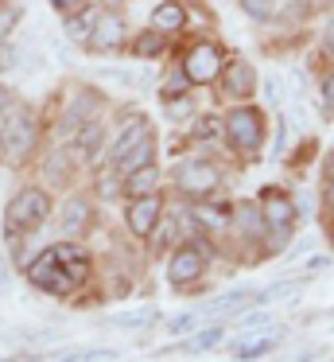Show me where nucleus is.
Wrapping results in <instances>:
<instances>
[{"instance_id":"nucleus-6","label":"nucleus","mask_w":334,"mask_h":362,"mask_svg":"<svg viewBox=\"0 0 334 362\" xmlns=\"http://www.w3.org/2000/svg\"><path fill=\"white\" fill-rule=\"evenodd\" d=\"M31 144H35V121H31V113H20V117H12L4 125L0 148H4L8 160H23L31 152Z\"/></svg>"},{"instance_id":"nucleus-15","label":"nucleus","mask_w":334,"mask_h":362,"mask_svg":"<svg viewBox=\"0 0 334 362\" xmlns=\"http://www.w3.org/2000/svg\"><path fill=\"white\" fill-rule=\"evenodd\" d=\"M237 226L245 230L249 238H264V242H268V226H264V218L256 214L253 203H241L237 206Z\"/></svg>"},{"instance_id":"nucleus-5","label":"nucleus","mask_w":334,"mask_h":362,"mask_svg":"<svg viewBox=\"0 0 334 362\" xmlns=\"http://www.w3.org/2000/svg\"><path fill=\"white\" fill-rule=\"evenodd\" d=\"M175 183L183 195H210V191L217 187V172L206 164V160H183V164L175 168Z\"/></svg>"},{"instance_id":"nucleus-35","label":"nucleus","mask_w":334,"mask_h":362,"mask_svg":"<svg viewBox=\"0 0 334 362\" xmlns=\"http://www.w3.org/2000/svg\"><path fill=\"white\" fill-rule=\"evenodd\" d=\"M0 66H12V51L8 47H0Z\"/></svg>"},{"instance_id":"nucleus-34","label":"nucleus","mask_w":334,"mask_h":362,"mask_svg":"<svg viewBox=\"0 0 334 362\" xmlns=\"http://www.w3.org/2000/svg\"><path fill=\"white\" fill-rule=\"evenodd\" d=\"M54 8H78V4H82V0H51Z\"/></svg>"},{"instance_id":"nucleus-27","label":"nucleus","mask_w":334,"mask_h":362,"mask_svg":"<svg viewBox=\"0 0 334 362\" xmlns=\"http://www.w3.org/2000/svg\"><path fill=\"white\" fill-rule=\"evenodd\" d=\"M16 24H20V8H16V4H0V40H4Z\"/></svg>"},{"instance_id":"nucleus-3","label":"nucleus","mask_w":334,"mask_h":362,"mask_svg":"<svg viewBox=\"0 0 334 362\" xmlns=\"http://www.w3.org/2000/svg\"><path fill=\"white\" fill-rule=\"evenodd\" d=\"M47 214H51L47 191L28 187V191H20V195L12 199V206H8V226L12 230H39L47 222Z\"/></svg>"},{"instance_id":"nucleus-28","label":"nucleus","mask_w":334,"mask_h":362,"mask_svg":"<svg viewBox=\"0 0 334 362\" xmlns=\"http://www.w3.org/2000/svg\"><path fill=\"white\" fill-rule=\"evenodd\" d=\"M194 133H198L202 136V141H214V136H217V121H198V129H194Z\"/></svg>"},{"instance_id":"nucleus-36","label":"nucleus","mask_w":334,"mask_h":362,"mask_svg":"<svg viewBox=\"0 0 334 362\" xmlns=\"http://www.w3.org/2000/svg\"><path fill=\"white\" fill-rule=\"evenodd\" d=\"M4 284H8V273H4V265H0V288H4Z\"/></svg>"},{"instance_id":"nucleus-9","label":"nucleus","mask_w":334,"mask_h":362,"mask_svg":"<svg viewBox=\"0 0 334 362\" xmlns=\"http://www.w3.org/2000/svg\"><path fill=\"white\" fill-rule=\"evenodd\" d=\"M202 269H206V257L198 250H179L167 265V276H171V284H191L202 276Z\"/></svg>"},{"instance_id":"nucleus-18","label":"nucleus","mask_w":334,"mask_h":362,"mask_svg":"<svg viewBox=\"0 0 334 362\" xmlns=\"http://www.w3.org/2000/svg\"><path fill=\"white\" fill-rule=\"evenodd\" d=\"M152 187H155V168L152 164H144V168H136V172L129 175V195L132 199H140V195H152Z\"/></svg>"},{"instance_id":"nucleus-29","label":"nucleus","mask_w":334,"mask_h":362,"mask_svg":"<svg viewBox=\"0 0 334 362\" xmlns=\"http://www.w3.org/2000/svg\"><path fill=\"white\" fill-rule=\"evenodd\" d=\"M323 102H326V110H334V74H326V82H323Z\"/></svg>"},{"instance_id":"nucleus-25","label":"nucleus","mask_w":334,"mask_h":362,"mask_svg":"<svg viewBox=\"0 0 334 362\" xmlns=\"http://www.w3.org/2000/svg\"><path fill=\"white\" fill-rule=\"evenodd\" d=\"M163 51V35L160 32H148L136 40V55H160Z\"/></svg>"},{"instance_id":"nucleus-21","label":"nucleus","mask_w":334,"mask_h":362,"mask_svg":"<svg viewBox=\"0 0 334 362\" xmlns=\"http://www.w3.org/2000/svg\"><path fill=\"white\" fill-rule=\"evenodd\" d=\"M276 339H280V331L276 335H253L249 343L237 346V358H261V354H268L272 346H276Z\"/></svg>"},{"instance_id":"nucleus-37","label":"nucleus","mask_w":334,"mask_h":362,"mask_svg":"<svg viewBox=\"0 0 334 362\" xmlns=\"http://www.w3.org/2000/svg\"><path fill=\"white\" fill-rule=\"evenodd\" d=\"M311 4H326V0H311Z\"/></svg>"},{"instance_id":"nucleus-4","label":"nucleus","mask_w":334,"mask_h":362,"mask_svg":"<svg viewBox=\"0 0 334 362\" xmlns=\"http://www.w3.org/2000/svg\"><path fill=\"white\" fill-rule=\"evenodd\" d=\"M225 133H229V144L237 152H256L264 141V117L261 110H249V105H241V110L229 113V121H225Z\"/></svg>"},{"instance_id":"nucleus-26","label":"nucleus","mask_w":334,"mask_h":362,"mask_svg":"<svg viewBox=\"0 0 334 362\" xmlns=\"http://www.w3.org/2000/svg\"><path fill=\"white\" fill-rule=\"evenodd\" d=\"M241 8H245L253 20H268L276 4H272V0H241Z\"/></svg>"},{"instance_id":"nucleus-31","label":"nucleus","mask_w":334,"mask_h":362,"mask_svg":"<svg viewBox=\"0 0 334 362\" xmlns=\"http://www.w3.org/2000/svg\"><path fill=\"white\" fill-rule=\"evenodd\" d=\"M323 43H326V51H330V55H334V20H330V24H326V32H323Z\"/></svg>"},{"instance_id":"nucleus-23","label":"nucleus","mask_w":334,"mask_h":362,"mask_svg":"<svg viewBox=\"0 0 334 362\" xmlns=\"http://www.w3.org/2000/svg\"><path fill=\"white\" fill-rule=\"evenodd\" d=\"M222 339V327H206V331H198V335H191V343H186V351L191 354H198V351H210V346Z\"/></svg>"},{"instance_id":"nucleus-19","label":"nucleus","mask_w":334,"mask_h":362,"mask_svg":"<svg viewBox=\"0 0 334 362\" xmlns=\"http://www.w3.org/2000/svg\"><path fill=\"white\" fill-rule=\"evenodd\" d=\"M299 284H303V281H276V284H268V288H261L253 300H261V304H276V300L295 296V292H299Z\"/></svg>"},{"instance_id":"nucleus-12","label":"nucleus","mask_w":334,"mask_h":362,"mask_svg":"<svg viewBox=\"0 0 334 362\" xmlns=\"http://www.w3.org/2000/svg\"><path fill=\"white\" fill-rule=\"evenodd\" d=\"M121 40H124V24L117 16H105V20H97V24H93L90 47L93 51H109V47H117Z\"/></svg>"},{"instance_id":"nucleus-13","label":"nucleus","mask_w":334,"mask_h":362,"mask_svg":"<svg viewBox=\"0 0 334 362\" xmlns=\"http://www.w3.org/2000/svg\"><path fill=\"white\" fill-rule=\"evenodd\" d=\"M253 300V292L249 288H237V292H225V296H217V300H210L206 304V315H229V312H241V308Z\"/></svg>"},{"instance_id":"nucleus-1","label":"nucleus","mask_w":334,"mask_h":362,"mask_svg":"<svg viewBox=\"0 0 334 362\" xmlns=\"http://www.w3.org/2000/svg\"><path fill=\"white\" fill-rule=\"evenodd\" d=\"M85 276H90V265H85L78 245H51L28 265V281L43 292H54V296H66Z\"/></svg>"},{"instance_id":"nucleus-39","label":"nucleus","mask_w":334,"mask_h":362,"mask_svg":"<svg viewBox=\"0 0 334 362\" xmlns=\"http://www.w3.org/2000/svg\"><path fill=\"white\" fill-rule=\"evenodd\" d=\"M28 362H31V358H28Z\"/></svg>"},{"instance_id":"nucleus-17","label":"nucleus","mask_w":334,"mask_h":362,"mask_svg":"<svg viewBox=\"0 0 334 362\" xmlns=\"http://www.w3.org/2000/svg\"><path fill=\"white\" fill-rule=\"evenodd\" d=\"M152 156H155V144H152V136H144V141L136 144V148L129 152V156L121 160V172H136V168H144V164H152Z\"/></svg>"},{"instance_id":"nucleus-24","label":"nucleus","mask_w":334,"mask_h":362,"mask_svg":"<svg viewBox=\"0 0 334 362\" xmlns=\"http://www.w3.org/2000/svg\"><path fill=\"white\" fill-rule=\"evenodd\" d=\"M101 144V125H85V133H78V152L82 156H93Z\"/></svg>"},{"instance_id":"nucleus-14","label":"nucleus","mask_w":334,"mask_h":362,"mask_svg":"<svg viewBox=\"0 0 334 362\" xmlns=\"http://www.w3.org/2000/svg\"><path fill=\"white\" fill-rule=\"evenodd\" d=\"M183 20L186 16H183V8H179L175 0H163L160 8L152 12V24L160 28V32H179V28H183Z\"/></svg>"},{"instance_id":"nucleus-20","label":"nucleus","mask_w":334,"mask_h":362,"mask_svg":"<svg viewBox=\"0 0 334 362\" xmlns=\"http://www.w3.org/2000/svg\"><path fill=\"white\" fill-rule=\"evenodd\" d=\"M109 323H113V327H148V323H155V312L152 308H140V312H113Z\"/></svg>"},{"instance_id":"nucleus-11","label":"nucleus","mask_w":334,"mask_h":362,"mask_svg":"<svg viewBox=\"0 0 334 362\" xmlns=\"http://www.w3.org/2000/svg\"><path fill=\"white\" fill-rule=\"evenodd\" d=\"M148 136V121H140V117H129V125H124V133L117 136V144H113V152H109V160L113 164H121L124 156H129L132 148H136L140 141Z\"/></svg>"},{"instance_id":"nucleus-7","label":"nucleus","mask_w":334,"mask_h":362,"mask_svg":"<svg viewBox=\"0 0 334 362\" xmlns=\"http://www.w3.org/2000/svg\"><path fill=\"white\" fill-rule=\"evenodd\" d=\"M183 74H186V82H214L217 74H222V51L214 47V43H198V47L186 55V63H183Z\"/></svg>"},{"instance_id":"nucleus-32","label":"nucleus","mask_w":334,"mask_h":362,"mask_svg":"<svg viewBox=\"0 0 334 362\" xmlns=\"http://www.w3.org/2000/svg\"><path fill=\"white\" fill-rule=\"evenodd\" d=\"M268 102H272V105L280 102V82H276V78H268Z\"/></svg>"},{"instance_id":"nucleus-2","label":"nucleus","mask_w":334,"mask_h":362,"mask_svg":"<svg viewBox=\"0 0 334 362\" xmlns=\"http://www.w3.org/2000/svg\"><path fill=\"white\" fill-rule=\"evenodd\" d=\"M261 206H264V226H268V238H272V245H284L287 242V234H292V226H295V203L284 195V191H276V187H264L261 191Z\"/></svg>"},{"instance_id":"nucleus-38","label":"nucleus","mask_w":334,"mask_h":362,"mask_svg":"<svg viewBox=\"0 0 334 362\" xmlns=\"http://www.w3.org/2000/svg\"><path fill=\"white\" fill-rule=\"evenodd\" d=\"M109 4H117V0H109Z\"/></svg>"},{"instance_id":"nucleus-30","label":"nucleus","mask_w":334,"mask_h":362,"mask_svg":"<svg viewBox=\"0 0 334 362\" xmlns=\"http://www.w3.org/2000/svg\"><path fill=\"white\" fill-rule=\"evenodd\" d=\"M191 315H179V320H171V335H179V331H191Z\"/></svg>"},{"instance_id":"nucleus-22","label":"nucleus","mask_w":334,"mask_h":362,"mask_svg":"<svg viewBox=\"0 0 334 362\" xmlns=\"http://www.w3.org/2000/svg\"><path fill=\"white\" fill-rule=\"evenodd\" d=\"M93 24H97V16H93V12H82V16H70V20H66V35H70V40H85V43H90Z\"/></svg>"},{"instance_id":"nucleus-33","label":"nucleus","mask_w":334,"mask_h":362,"mask_svg":"<svg viewBox=\"0 0 334 362\" xmlns=\"http://www.w3.org/2000/svg\"><path fill=\"white\" fill-rule=\"evenodd\" d=\"M8 105H12V94H8V90H0V117L8 113Z\"/></svg>"},{"instance_id":"nucleus-8","label":"nucleus","mask_w":334,"mask_h":362,"mask_svg":"<svg viewBox=\"0 0 334 362\" xmlns=\"http://www.w3.org/2000/svg\"><path fill=\"white\" fill-rule=\"evenodd\" d=\"M155 222H160V199H155V195L132 199V206H129V230H132V234H140V238L152 234Z\"/></svg>"},{"instance_id":"nucleus-16","label":"nucleus","mask_w":334,"mask_h":362,"mask_svg":"<svg viewBox=\"0 0 334 362\" xmlns=\"http://www.w3.org/2000/svg\"><path fill=\"white\" fill-rule=\"evenodd\" d=\"M85 218H90V206H85L82 199H70V203L62 206V234H78V230L85 226Z\"/></svg>"},{"instance_id":"nucleus-10","label":"nucleus","mask_w":334,"mask_h":362,"mask_svg":"<svg viewBox=\"0 0 334 362\" xmlns=\"http://www.w3.org/2000/svg\"><path fill=\"white\" fill-rule=\"evenodd\" d=\"M253 86H256V74H253V66H249V63H241V59H237V63L225 66L222 90L229 98H249V94H253Z\"/></svg>"}]
</instances>
